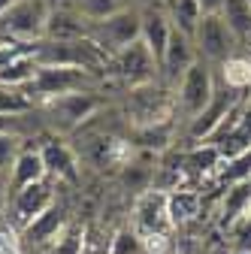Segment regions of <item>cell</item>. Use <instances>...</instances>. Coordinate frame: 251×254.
Segmentation results:
<instances>
[{"mask_svg":"<svg viewBox=\"0 0 251 254\" xmlns=\"http://www.w3.org/2000/svg\"><path fill=\"white\" fill-rule=\"evenodd\" d=\"M100 109H103V97H97L94 91L64 94V97H55V100H46L43 106H37L43 124L55 133H76Z\"/></svg>","mask_w":251,"mask_h":254,"instance_id":"cell-1","label":"cell"},{"mask_svg":"<svg viewBox=\"0 0 251 254\" xmlns=\"http://www.w3.org/2000/svg\"><path fill=\"white\" fill-rule=\"evenodd\" d=\"M97 82V76L79 70V67H40L21 91L27 94V100L34 106H43L46 100L64 97V94H76V91H91V85Z\"/></svg>","mask_w":251,"mask_h":254,"instance_id":"cell-2","label":"cell"},{"mask_svg":"<svg viewBox=\"0 0 251 254\" xmlns=\"http://www.w3.org/2000/svg\"><path fill=\"white\" fill-rule=\"evenodd\" d=\"M139 34H142V9H136V6H127L109 18H100V21H88V40L109 58H115L118 52L133 46L139 40Z\"/></svg>","mask_w":251,"mask_h":254,"instance_id":"cell-3","label":"cell"},{"mask_svg":"<svg viewBox=\"0 0 251 254\" xmlns=\"http://www.w3.org/2000/svg\"><path fill=\"white\" fill-rule=\"evenodd\" d=\"M52 15L49 0H18L0 15V40L9 43H40Z\"/></svg>","mask_w":251,"mask_h":254,"instance_id":"cell-4","label":"cell"},{"mask_svg":"<svg viewBox=\"0 0 251 254\" xmlns=\"http://www.w3.org/2000/svg\"><path fill=\"white\" fill-rule=\"evenodd\" d=\"M215 88H218V76H215V67H209L206 61H197L191 70L182 76V82L176 85V118L182 115L188 124L197 121L206 106L212 103L215 97Z\"/></svg>","mask_w":251,"mask_h":254,"instance_id":"cell-5","label":"cell"},{"mask_svg":"<svg viewBox=\"0 0 251 254\" xmlns=\"http://www.w3.org/2000/svg\"><path fill=\"white\" fill-rule=\"evenodd\" d=\"M194 46L200 61H206L209 67H224V64L236 55L239 40L233 37V30L227 27V21L221 15H203L197 24V34H194Z\"/></svg>","mask_w":251,"mask_h":254,"instance_id":"cell-6","label":"cell"},{"mask_svg":"<svg viewBox=\"0 0 251 254\" xmlns=\"http://www.w3.org/2000/svg\"><path fill=\"white\" fill-rule=\"evenodd\" d=\"M109 73L118 76L124 85L130 88H142L151 82H161V70H158V61L148 52V46L142 40H136L133 46H127L124 52H118L115 58H109Z\"/></svg>","mask_w":251,"mask_h":254,"instance_id":"cell-7","label":"cell"},{"mask_svg":"<svg viewBox=\"0 0 251 254\" xmlns=\"http://www.w3.org/2000/svg\"><path fill=\"white\" fill-rule=\"evenodd\" d=\"M6 200H9V209H12L15 224L18 227H27V224H34L40 215H46L55 206V190H52V182L43 179L37 185H27V188L15 190V194H9Z\"/></svg>","mask_w":251,"mask_h":254,"instance_id":"cell-8","label":"cell"},{"mask_svg":"<svg viewBox=\"0 0 251 254\" xmlns=\"http://www.w3.org/2000/svg\"><path fill=\"white\" fill-rule=\"evenodd\" d=\"M197 61H200V55H197L194 40L185 37V34H179V30H173L170 46H167V52H164V61H161V82H164L170 91H176V85L182 82V76L191 70Z\"/></svg>","mask_w":251,"mask_h":254,"instance_id":"cell-9","label":"cell"},{"mask_svg":"<svg viewBox=\"0 0 251 254\" xmlns=\"http://www.w3.org/2000/svg\"><path fill=\"white\" fill-rule=\"evenodd\" d=\"M43 40H52V43H70V40H88V18L73 6V3H64V6H52V15H49V24H46V37Z\"/></svg>","mask_w":251,"mask_h":254,"instance_id":"cell-10","label":"cell"},{"mask_svg":"<svg viewBox=\"0 0 251 254\" xmlns=\"http://www.w3.org/2000/svg\"><path fill=\"white\" fill-rule=\"evenodd\" d=\"M170 37H173V24L164 12V6H148L142 9V34L139 40L148 46V52L158 61V70H161V61H164V52L170 46Z\"/></svg>","mask_w":251,"mask_h":254,"instance_id":"cell-11","label":"cell"},{"mask_svg":"<svg viewBox=\"0 0 251 254\" xmlns=\"http://www.w3.org/2000/svg\"><path fill=\"white\" fill-rule=\"evenodd\" d=\"M133 224L145 233H164L170 221V212H167V194L161 190H145L139 194L136 206H133Z\"/></svg>","mask_w":251,"mask_h":254,"instance_id":"cell-12","label":"cell"},{"mask_svg":"<svg viewBox=\"0 0 251 254\" xmlns=\"http://www.w3.org/2000/svg\"><path fill=\"white\" fill-rule=\"evenodd\" d=\"M43 151V161H46V173L58 182H79V164H76V154L70 145H64L58 136H52L49 142L40 145Z\"/></svg>","mask_w":251,"mask_h":254,"instance_id":"cell-13","label":"cell"},{"mask_svg":"<svg viewBox=\"0 0 251 254\" xmlns=\"http://www.w3.org/2000/svg\"><path fill=\"white\" fill-rule=\"evenodd\" d=\"M43 179H49L43 151L40 148H21L18 157H15V164H12V170H9V185L6 188H9V194H15V190H21L27 185H37Z\"/></svg>","mask_w":251,"mask_h":254,"instance_id":"cell-14","label":"cell"},{"mask_svg":"<svg viewBox=\"0 0 251 254\" xmlns=\"http://www.w3.org/2000/svg\"><path fill=\"white\" fill-rule=\"evenodd\" d=\"M64 227H67V212H64V206H52L46 215H40L34 224H27L24 230H27V239L30 242H37V245H55V239L64 233Z\"/></svg>","mask_w":251,"mask_h":254,"instance_id":"cell-15","label":"cell"},{"mask_svg":"<svg viewBox=\"0 0 251 254\" xmlns=\"http://www.w3.org/2000/svg\"><path fill=\"white\" fill-rule=\"evenodd\" d=\"M164 12H167L173 30H179V34H185V37L194 40L197 24H200V18H203L197 0H164Z\"/></svg>","mask_w":251,"mask_h":254,"instance_id":"cell-16","label":"cell"},{"mask_svg":"<svg viewBox=\"0 0 251 254\" xmlns=\"http://www.w3.org/2000/svg\"><path fill=\"white\" fill-rule=\"evenodd\" d=\"M200 206H203V197L197 190H188V188H176L173 194H167V212H170V221L173 224H185L200 215Z\"/></svg>","mask_w":251,"mask_h":254,"instance_id":"cell-17","label":"cell"},{"mask_svg":"<svg viewBox=\"0 0 251 254\" xmlns=\"http://www.w3.org/2000/svg\"><path fill=\"white\" fill-rule=\"evenodd\" d=\"M221 18L227 21V27L233 30V37L239 43H245L251 37V3L248 0H224Z\"/></svg>","mask_w":251,"mask_h":254,"instance_id":"cell-18","label":"cell"},{"mask_svg":"<svg viewBox=\"0 0 251 254\" xmlns=\"http://www.w3.org/2000/svg\"><path fill=\"white\" fill-rule=\"evenodd\" d=\"M221 148L218 145H209V142H200L197 148H191L185 154V164H188V170H194V173H209V170H215L218 164H221Z\"/></svg>","mask_w":251,"mask_h":254,"instance_id":"cell-19","label":"cell"},{"mask_svg":"<svg viewBox=\"0 0 251 254\" xmlns=\"http://www.w3.org/2000/svg\"><path fill=\"white\" fill-rule=\"evenodd\" d=\"M73 6L88 18V21H100V18H109L121 9H127L130 3L127 0H73Z\"/></svg>","mask_w":251,"mask_h":254,"instance_id":"cell-20","label":"cell"},{"mask_svg":"<svg viewBox=\"0 0 251 254\" xmlns=\"http://www.w3.org/2000/svg\"><path fill=\"white\" fill-rule=\"evenodd\" d=\"M37 109L34 103L27 100V94L21 88H9V85H0V115H21Z\"/></svg>","mask_w":251,"mask_h":254,"instance_id":"cell-21","label":"cell"},{"mask_svg":"<svg viewBox=\"0 0 251 254\" xmlns=\"http://www.w3.org/2000/svg\"><path fill=\"white\" fill-rule=\"evenodd\" d=\"M109 254H142V239L136 230L130 227H121L112 233L109 239Z\"/></svg>","mask_w":251,"mask_h":254,"instance_id":"cell-22","label":"cell"},{"mask_svg":"<svg viewBox=\"0 0 251 254\" xmlns=\"http://www.w3.org/2000/svg\"><path fill=\"white\" fill-rule=\"evenodd\" d=\"M82 248H85V230L76 224H67L64 233L55 239L52 254H82Z\"/></svg>","mask_w":251,"mask_h":254,"instance_id":"cell-23","label":"cell"},{"mask_svg":"<svg viewBox=\"0 0 251 254\" xmlns=\"http://www.w3.org/2000/svg\"><path fill=\"white\" fill-rule=\"evenodd\" d=\"M236 248L242 254H251V215H245V221H242L239 230H236Z\"/></svg>","mask_w":251,"mask_h":254,"instance_id":"cell-24","label":"cell"},{"mask_svg":"<svg viewBox=\"0 0 251 254\" xmlns=\"http://www.w3.org/2000/svg\"><path fill=\"white\" fill-rule=\"evenodd\" d=\"M197 3H200L203 15H221V9H224V0H197Z\"/></svg>","mask_w":251,"mask_h":254,"instance_id":"cell-25","label":"cell"},{"mask_svg":"<svg viewBox=\"0 0 251 254\" xmlns=\"http://www.w3.org/2000/svg\"><path fill=\"white\" fill-rule=\"evenodd\" d=\"M12 3H18V0H0V15H3V12L12 6Z\"/></svg>","mask_w":251,"mask_h":254,"instance_id":"cell-26","label":"cell"},{"mask_svg":"<svg viewBox=\"0 0 251 254\" xmlns=\"http://www.w3.org/2000/svg\"><path fill=\"white\" fill-rule=\"evenodd\" d=\"M248 3H251V0H248Z\"/></svg>","mask_w":251,"mask_h":254,"instance_id":"cell-27","label":"cell"}]
</instances>
